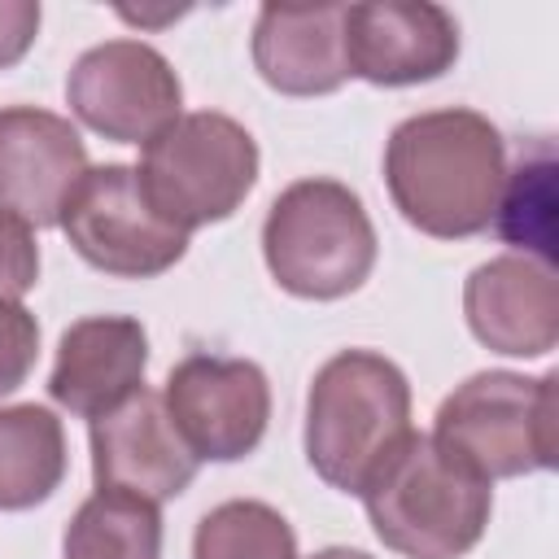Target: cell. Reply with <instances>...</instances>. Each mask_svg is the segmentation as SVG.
I'll return each mask as SVG.
<instances>
[{"mask_svg": "<svg viewBox=\"0 0 559 559\" xmlns=\"http://www.w3.org/2000/svg\"><path fill=\"white\" fill-rule=\"evenodd\" d=\"M502 179V131L476 109H424L389 131L384 188L393 210L432 240H467L489 231Z\"/></svg>", "mask_w": 559, "mask_h": 559, "instance_id": "1", "label": "cell"}, {"mask_svg": "<svg viewBox=\"0 0 559 559\" xmlns=\"http://www.w3.org/2000/svg\"><path fill=\"white\" fill-rule=\"evenodd\" d=\"M358 498L376 537L402 559H463L485 537L493 511V485L415 428Z\"/></svg>", "mask_w": 559, "mask_h": 559, "instance_id": "2", "label": "cell"}, {"mask_svg": "<svg viewBox=\"0 0 559 559\" xmlns=\"http://www.w3.org/2000/svg\"><path fill=\"white\" fill-rule=\"evenodd\" d=\"M411 432V384L376 349L332 354L306 393V459L341 493H362L376 467Z\"/></svg>", "mask_w": 559, "mask_h": 559, "instance_id": "3", "label": "cell"}, {"mask_svg": "<svg viewBox=\"0 0 559 559\" xmlns=\"http://www.w3.org/2000/svg\"><path fill=\"white\" fill-rule=\"evenodd\" d=\"M271 280L306 301H336L367 284L376 266V227L362 197L341 179L288 183L262 223Z\"/></svg>", "mask_w": 559, "mask_h": 559, "instance_id": "4", "label": "cell"}, {"mask_svg": "<svg viewBox=\"0 0 559 559\" xmlns=\"http://www.w3.org/2000/svg\"><path fill=\"white\" fill-rule=\"evenodd\" d=\"M559 376L480 371L463 380L432 424V441L480 480L550 472L559 463Z\"/></svg>", "mask_w": 559, "mask_h": 559, "instance_id": "5", "label": "cell"}, {"mask_svg": "<svg viewBox=\"0 0 559 559\" xmlns=\"http://www.w3.org/2000/svg\"><path fill=\"white\" fill-rule=\"evenodd\" d=\"M135 175L153 210L192 236L245 205L258 183V140L227 114H179L144 144Z\"/></svg>", "mask_w": 559, "mask_h": 559, "instance_id": "6", "label": "cell"}, {"mask_svg": "<svg viewBox=\"0 0 559 559\" xmlns=\"http://www.w3.org/2000/svg\"><path fill=\"white\" fill-rule=\"evenodd\" d=\"M57 227L66 231V240L87 266L118 280L166 275L188 253V231L170 227L153 210L135 166H122V162L87 166Z\"/></svg>", "mask_w": 559, "mask_h": 559, "instance_id": "7", "label": "cell"}, {"mask_svg": "<svg viewBox=\"0 0 559 559\" xmlns=\"http://www.w3.org/2000/svg\"><path fill=\"white\" fill-rule=\"evenodd\" d=\"M66 105L87 131L114 144H148L179 118L183 83L153 44L105 39L70 66Z\"/></svg>", "mask_w": 559, "mask_h": 559, "instance_id": "8", "label": "cell"}, {"mask_svg": "<svg viewBox=\"0 0 559 559\" xmlns=\"http://www.w3.org/2000/svg\"><path fill=\"white\" fill-rule=\"evenodd\" d=\"M162 406L197 463H236L249 459L266 437L271 384L249 358L188 354L170 367Z\"/></svg>", "mask_w": 559, "mask_h": 559, "instance_id": "9", "label": "cell"}, {"mask_svg": "<svg viewBox=\"0 0 559 559\" xmlns=\"http://www.w3.org/2000/svg\"><path fill=\"white\" fill-rule=\"evenodd\" d=\"M345 66L376 87H415L459 61V22L432 0L345 4Z\"/></svg>", "mask_w": 559, "mask_h": 559, "instance_id": "10", "label": "cell"}, {"mask_svg": "<svg viewBox=\"0 0 559 559\" xmlns=\"http://www.w3.org/2000/svg\"><path fill=\"white\" fill-rule=\"evenodd\" d=\"M87 175L79 127L39 105L0 109V214L22 227H57L70 192Z\"/></svg>", "mask_w": 559, "mask_h": 559, "instance_id": "11", "label": "cell"}, {"mask_svg": "<svg viewBox=\"0 0 559 559\" xmlns=\"http://www.w3.org/2000/svg\"><path fill=\"white\" fill-rule=\"evenodd\" d=\"M92 480L96 489L135 493L144 502L179 498L197 476V454L175 432L162 393L140 389L109 415L92 419Z\"/></svg>", "mask_w": 559, "mask_h": 559, "instance_id": "12", "label": "cell"}, {"mask_svg": "<svg viewBox=\"0 0 559 559\" xmlns=\"http://www.w3.org/2000/svg\"><path fill=\"white\" fill-rule=\"evenodd\" d=\"M463 314L472 336L507 358H542L559 341V280L555 266L528 253H498L463 284Z\"/></svg>", "mask_w": 559, "mask_h": 559, "instance_id": "13", "label": "cell"}, {"mask_svg": "<svg viewBox=\"0 0 559 559\" xmlns=\"http://www.w3.org/2000/svg\"><path fill=\"white\" fill-rule=\"evenodd\" d=\"M144 367H148V332L140 319L87 314L70 323L57 341L48 397L61 411L92 424L144 389Z\"/></svg>", "mask_w": 559, "mask_h": 559, "instance_id": "14", "label": "cell"}, {"mask_svg": "<svg viewBox=\"0 0 559 559\" xmlns=\"http://www.w3.org/2000/svg\"><path fill=\"white\" fill-rule=\"evenodd\" d=\"M345 4H262L253 22V70L284 96H328L349 79Z\"/></svg>", "mask_w": 559, "mask_h": 559, "instance_id": "15", "label": "cell"}, {"mask_svg": "<svg viewBox=\"0 0 559 559\" xmlns=\"http://www.w3.org/2000/svg\"><path fill=\"white\" fill-rule=\"evenodd\" d=\"M66 428L48 406H0V511H31L66 480Z\"/></svg>", "mask_w": 559, "mask_h": 559, "instance_id": "16", "label": "cell"}, {"mask_svg": "<svg viewBox=\"0 0 559 559\" xmlns=\"http://www.w3.org/2000/svg\"><path fill=\"white\" fill-rule=\"evenodd\" d=\"M61 559H162L157 502L118 489H96L70 515Z\"/></svg>", "mask_w": 559, "mask_h": 559, "instance_id": "17", "label": "cell"}, {"mask_svg": "<svg viewBox=\"0 0 559 559\" xmlns=\"http://www.w3.org/2000/svg\"><path fill=\"white\" fill-rule=\"evenodd\" d=\"M489 227H498V236L515 245V253L555 266V153L546 140L520 153L515 170H507Z\"/></svg>", "mask_w": 559, "mask_h": 559, "instance_id": "18", "label": "cell"}, {"mask_svg": "<svg viewBox=\"0 0 559 559\" xmlns=\"http://www.w3.org/2000/svg\"><path fill=\"white\" fill-rule=\"evenodd\" d=\"M192 559H297V533L271 502L227 498L201 515Z\"/></svg>", "mask_w": 559, "mask_h": 559, "instance_id": "19", "label": "cell"}, {"mask_svg": "<svg viewBox=\"0 0 559 559\" xmlns=\"http://www.w3.org/2000/svg\"><path fill=\"white\" fill-rule=\"evenodd\" d=\"M39 358V323L22 301H0V397L22 389Z\"/></svg>", "mask_w": 559, "mask_h": 559, "instance_id": "20", "label": "cell"}, {"mask_svg": "<svg viewBox=\"0 0 559 559\" xmlns=\"http://www.w3.org/2000/svg\"><path fill=\"white\" fill-rule=\"evenodd\" d=\"M39 284V245L31 227L0 214V301H22Z\"/></svg>", "mask_w": 559, "mask_h": 559, "instance_id": "21", "label": "cell"}, {"mask_svg": "<svg viewBox=\"0 0 559 559\" xmlns=\"http://www.w3.org/2000/svg\"><path fill=\"white\" fill-rule=\"evenodd\" d=\"M39 4L35 0H0V70L17 66L35 35H39Z\"/></svg>", "mask_w": 559, "mask_h": 559, "instance_id": "22", "label": "cell"}, {"mask_svg": "<svg viewBox=\"0 0 559 559\" xmlns=\"http://www.w3.org/2000/svg\"><path fill=\"white\" fill-rule=\"evenodd\" d=\"M310 559H371L367 550H349V546H323V550H314Z\"/></svg>", "mask_w": 559, "mask_h": 559, "instance_id": "23", "label": "cell"}]
</instances>
